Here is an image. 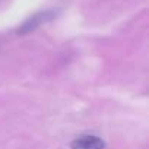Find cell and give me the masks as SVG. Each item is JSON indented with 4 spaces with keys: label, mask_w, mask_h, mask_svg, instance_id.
Here are the masks:
<instances>
[{
    "label": "cell",
    "mask_w": 149,
    "mask_h": 149,
    "mask_svg": "<svg viewBox=\"0 0 149 149\" xmlns=\"http://www.w3.org/2000/svg\"><path fill=\"white\" fill-rule=\"evenodd\" d=\"M51 16H53L51 12H41V13L34 15L32 18H29V19L22 25V28L19 29V34H26V32H31V31L37 29L41 24H44L45 21H48Z\"/></svg>",
    "instance_id": "obj_2"
},
{
    "label": "cell",
    "mask_w": 149,
    "mask_h": 149,
    "mask_svg": "<svg viewBox=\"0 0 149 149\" xmlns=\"http://www.w3.org/2000/svg\"><path fill=\"white\" fill-rule=\"evenodd\" d=\"M104 142L98 136H79L72 142V149H104Z\"/></svg>",
    "instance_id": "obj_1"
}]
</instances>
